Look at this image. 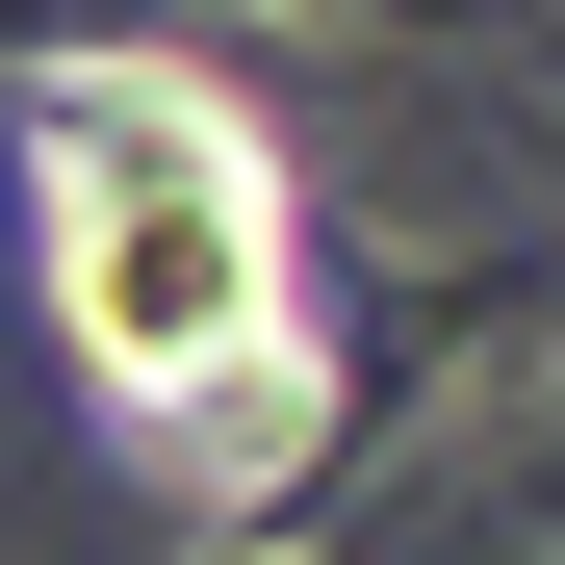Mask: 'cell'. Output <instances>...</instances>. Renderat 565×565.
I'll list each match as a JSON object with an SVG mask.
<instances>
[]
</instances>
